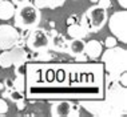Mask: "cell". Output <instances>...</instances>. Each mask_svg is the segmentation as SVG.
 <instances>
[{
	"mask_svg": "<svg viewBox=\"0 0 127 117\" xmlns=\"http://www.w3.org/2000/svg\"><path fill=\"white\" fill-rule=\"evenodd\" d=\"M7 112H8V104L5 98H0V116L7 115Z\"/></svg>",
	"mask_w": 127,
	"mask_h": 117,
	"instance_id": "obj_21",
	"label": "cell"
},
{
	"mask_svg": "<svg viewBox=\"0 0 127 117\" xmlns=\"http://www.w3.org/2000/svg\"><path fill=\"white\" fill-rule=\"evenodd\" d=\"M84 45L86 43L83 39H72L71 41H68V53L72 56H79V55L84 53Z\"/></svg>",
	"mask_w": 127,
	"mask_h": 117,
	"instance_id": "obj_13",
	"label": "cell"
},
{
	"mask_svg": "<svg viewBox=\"0 0 127 117\" xmlns=\"http://www.w3.org/2000/svg\"><path fill=\"white\" fill-rule=\"evenodd\" d=\"M16 7L8 0H3L0 1V20H9L13 18Z\"/></svg>",
	"mask_w": 127,
	"mask_h": 117,
	"instance_id": "obj_12",
	"label": "cell"
},
{
	"mask_svg": "<svg viewBox=\"0 0 127 117\" xmlns=\"http://www.w3.org/2000/svg\"><path fill=\"white\" fill-rule=\"evenodd\" d=\"M15 104H16V106H18L19 111H23V109L26 108V102H24V100H20V101L15 102Z\"/></svg>",
	"mask_w": 127,
	"mask_h": 117,
	"instance_id": "obj_26",
	"label": "cell"
},
{
	"mask_svg": "<svg viewBox=\"0 0 127 117\" xmlns=\"http://www.w3.org/2000/svg\"><path fill=\"white\" fill-rule=\"evenodd\" d=\"M118 4L121 5L123 9H126L127 8V0H118Z\"/></svg>",
	"mask_w": 127,
	"mask_h": 117,
	"instance_id": "obj_28",
	"label": "cell"
},
{
	"mask_svg": "<svg viewBox=\"0 0 127 117\" xmlns=\"http://www.w3.org/2000/svg\"><path fill=\"white\" fill-rule=\"evenodd\" d=\"M66 0H46V8L50 9H56L59 7H63Z\"/></svg>",
	"mask_w": 127,
	"mask_h": 117,
	"instance_id": "obj_16",
	"label": "cell"
},
{
	"mask_svg": "<svg viewBox=\"0 0 127 117\" xmlns=\"http://www.w3.org/2000/svg\"><path fill=\"white\" fill-rule=\"evenodd\" d=\"M31 1V0H11V3L15 7H18V5H22V4H24V3H28Z\"/></svg>",
	"mask_w": 127,
	"mask_h": 117,
	"instance_id": "obj_25",
	"label": "cell"
},
{
	"mask_svg": "<svg viewBox=\"0 0 127 117\" xmlns=\"http://www.w3.org/2000/svg\"><path fill=\"white\" fill-rule=\"evenodd\" d=\"M4 88H5V89H9V91H12V89H13V81L11 80V78H5V81H4Z\"/></svg>",
	"mask_w": 127,
	"mask_h": 117,
	"instance_id": "obj_24",
	"label": "cell"
},
{
	"mask_svg": "<svg viewBox=\"0 0 127 117\" xmlns=\"http://www.w3.org/2000/svg\"><path fill=\"white\" fill-rule=\"evenodd\" d=\"M98 7H100V8L103 9H108V8H111L112 7V3H111V0H98Z\"/></svg>",
	"mask_w": 127,
	"mask_h": 117,
	"instance_id": "obj_20",
	"label": "cell"
},
{
	"mask_svg": "<svg viewBox=\"0 0 127 117\" xmlns=\"http://www.w3.org/2000/svg\"><path fill=\"white\" fill-rule=\"evenodd\" d=\"M9 93H11V91H9V89H5L4 88V91H3V98H8L9 97Z\"/></svg>",
	"mask_w": 127,
	"mask_h": 117,
	"instance_id": "obj_29",
	"label": "cell"
},
{
	"mask_svg": "<svg viewBox=\"0 0 127 117\" xmlns=\"http://www.w3.org/2000/svg\"><path fill=\"white\" fill-rule=\"evenodd\" d=\"M116 43H118V40H116L115 36H108V37H106V40H104V45L107 47V48L115 47Z\"/></svg>",
	"mask_w": 127,
	"mask_h": 117,
	"instance_id": "obj_19",
	"label": "cell"
},
{
	"mask_svg": "<svg viewBox=\"0 0 127 117\" xmlns=\"http://www.w3.org/2000/svg\"><path fill=\"white\" fill-rule=\"evenodd\" d=\"M26 45L32 52H48L50 51V35L43 28H33L26 39Z\"/></svg>",
	"mask_w": 127,
	"mask_h": 117,
	"instance_id": "obj_4",
	"label": "cell"
},
{
	"mask_svg": "<svg viewBox=\"0 0 127 117\" xmlns=\"http://www.w3.org/2000/svg\"><path fill=\"white\" fill-rule=\"evenodd\" d=\"M13 81V89H18V91L23 92L26 88V81H24V76H16Z\"/></svg>",
	"mask_w": 127,
	"mask_h": 117,
	"instance_id": "obj_15",
	"label": "cell"
},
{
	"mask_svg": "<svg viewBox=\"0 0 127 117\" xmlns=\"http://www.w3.org/2000/svg\"><path fill=\"white\" fill-rule=\"evenodd\" d=\"M67 32L72 39H84V37L88 35V32L79 23H74V24H71V25H68Z\"/></svg>",
	"mask_w": 127,
	"mask_h": 117,
	"instance_id": "obj_14",
	"label": "cell"
},
{
	"mask_svg": "<svg viewBox=\"0 0 127 117\" xmlns=\"http://www.w3.org/2000/svg\"><path fill=\"white\" fill-rule=\"evenodd\" d=\"M78 21V18H76V16H71V18H68L67 19V25H71V24H74V23H76Z\"/></svg>",
	"mask_w": 127,
	"mask_h": 117,
	"instance_id": "obj_27",
	"label": "cell"
},
{
	"mask_svg": "<svg viewBox=\"0 0 127 117\" xmlns=\"http://www.w3.org/2000/svg\"><path fill=\"white\" fill-rule=\"evenodd\" d=\"M118 81L121 82V84L123 85V87H127V73H126V72H123V73L121 75V76H119Z\"/></svg>",
	"mask_w": 127,
	"mask_h": 117,
	"instance_id": "obj_22",
	"label": "cell"
},
{
	"mask_svg": "<svg viewBox=\"0 0 127 117\" xmlns=\"http://www.w3.org/2000/svg\"><path fill=\"white\" fill-rule=\"evenodd\" d=\"M103 52V45L99 40H90L88 43H86L84 45V55L88 58H98Z\"/></svg>",
	"mask_w": 127,
	"mask_h": 117,
	"instance_id": "obj_11",
	"label": "cell"
},
{
	"mask_svg": "<svg viewBox=\"0 0 127 117\" xmlns=\"http://www.w3.org/2000/svg\"><path fill=\"white\" fill-rule=\"evenodd\" d=\"M51 116L52 117H70L79 116V108L75 106L71 101H54L51 104Z\"/></svg>",
	"mask_w": 127,
	"mask_h": 117,
	"instance_id": "obj_9",
	"label": "cell"
},
{
	"mask_svg": "<svg viewBox=\"0 0 127 117\" xmlns=\"http://www.w3.org/2000/svg\"><path fill=\"white\" fill-rule=\"evenodd\" d=\"M84 16L88 21V25H90V33L91 32H94V33L99 32L104 27V24L107 23V19H108L107 9H103L98 5L90 7L84 12Z\"/></svg>",
	"mask_w": 127,
	"mask_h": 117,
	"instance_id": "obj_7",
	"label": "cell"
},
{
	"mask_svg": "<svg viewBox=\"0 0 127 117\" xmlns=\"http://www.w3.org/2000/svg\"><path fill=\"white\" fill-rule=\"evenodd\" d=\"M0 1H3V0H0Z\"/></svg>",
	"mask_w": 127,
	"mask_h": 117,
	"instance_id": "obj_32",
	"label": "cell"
},
{
	"mask_svg": "<svg viewBox=\"0 0 127 117\" xmlns=\"http://www.w3.org/2000/svg\"><path fill=\"white\" fill-rule=\"evenodd\" d=\"M8 98H11V101H13V102H18L20 100H24V96H23V92L18 91V89H12Z\"/></svg>",
	"mask_w": 127,
	"mask_h": 117,
	"instance_id": "obj_17",
	"label": "cell"
},
{
	"mask_svg": "<svg viewBox=\"0 0 127 117\" xmlns=\"http://www.w3.org/2000/svg\"><path fill=\"white\" fill-rule=\"evenodd\" d=\"M28 60V52L24 49V47H12L9 49L1 51L0 53V67L7 69L12 65L26 63Z\"/></svg>",
	"mask_w": 127,
	"mask_h": 117,
	"instance_id": "obj_6",
	"label": "cell"
},
{
	"mask_svg": "<svg viewBox=\"0 0 127 117\" xmlns=\"http://www.w3.org/2000/svg\"><path fill=\"white\" fill-rule=\"evenodd\" d=\"M79 105L98 117H123L127 113V89L119 81H112L107 85L104 100H82Z\"/></svg>",
	"mask_w": 127,
	"mask_h": 117,
	"instance_id": "obj_1",
	"label": "cell"
},
{
	"mask_svg": "<svg viewBox=\"0 0 127 117\" xmlns=\"http://www.w3.org/2000/svg\"><path fill=\"white\" fill-rule=\"evenodd\" d=\"M50 49H54L56 52H68V41L62 33L58 31H51L50 35Z\"/></svg>",
	"mask_w": 127,
	"mask_h": 117,
	"instance_id": "obj_10",
	"label": "cell"
},
{
	"mask_svg": "<svg viewBox=\"0 0 127 117\" xmlns=\"http://www.w3.org/2000/svg\"><path fill=\"white\" fill-rule=\"evenodd\" d=\"M33 5L37 7L39 9L46 8V0H33Z\"/></svg>",
	"mask_w": 127,
	"mask_h": 117,
	"instance_id": "obj_23",
	"label": "cell"
},
{
	"mask_svg": "<svg viewBox=\"0 0 127 117\" xmlns=\"http://www.w3.org/2000/svg\"><path fill=\"white\" fill-rule=\"evenodd\" d=\"M42 13L37 7L33 5V3H24L22 5H18L15 8L13 13V20H15V27L19 29H33L39 27Z\"/></svg>",
	"mask_w": 127,
	"mask_h": 117,
	"instance_id": "obj_3",
	"label": "cell"
},
{
	"mask_svg": "<svg viewBox=\"0 0 127 117\" xmlns=\"http://www.w3.org/2000/svg\"><path fill=\"white\" fill-rule=\"evenodd\" d=\"M26 71H27L26 63H20V64L15 65V75H16V76H24Z\"/></svg>",
	"mask_w": 127,
	"mask_h": 117,
	"instance_id": "obj_18",
	"label": "cell"
},
{
	"mask_svg": "<svg viewBox=\"0 0 127 117\" xmlns=\"http://www.w3.org/2000/svg\"><path fill=\"white\" fill-rule=\"evenodd\" d=\"M108 28L116 40L127 43V12L126 11H116L107 19Z\"/></svg>",
	"mask_w": 127,
	"mask_h": 117,
	"instance_id": "obj_5",
	"label": "cell"
},
{
	"mask_svg": "<svg viewBox=\"0 0 127 117\" xmlns=\"http://www.w3.org/2000/svg\"><path fill=\"white\" fill-rule=\"evenodd\" d=\"M20 39L19 31L11 24H0V51L15 47Z\"/></svg>",
	"mask_w": 127,
	"mask_h": 117,
	"instance_id": "obj_8",
	"label": "cell"
},
{
	"mask_svg": "<svg viewBox=\"0 0 127 117\" xmlns=\"http://www.w3.org/2000/svg\"><path fill=\"white\" fill-rule=\"evenodd\" d=\"M90 1H92V3H96V1H98V0H90Z\"/></svg>",
	"mask_w": 127,
	"mask_h": 117,
	"instance_id": "obj_31",
	"label": "cell"
},
{
	"mask_svg": "<svg viewBox=\"0 0 127 117\" xmlns=\"http://www.w3.org/2000/svg\"><path fill=\"white\" fill-rule=\"evenodd\" d=\"M4 89V82H0V91H3Z\"/></svg>",
	"mask_w": 127,
	"mask_h": 117,
	"instance_id": "obj_30",
	"label": "cell"
},
{
	"mask_svg": "<svg viewBox=\"0 0 127 117\" xmlns=\"http://www.w3.org/2000/svg\"><path fill=\"white\" fill-rule=\"evenodd\" d=\"M102 61L107 72V81H118L119 76L127 71V51L122 47L107 48L106 52H102Z\"/></svg>",
	"mask_w": 127,
	"mask_h": 117,
	"instance_id": "obj_2",
	"label": "cell"
}]
</instances>
